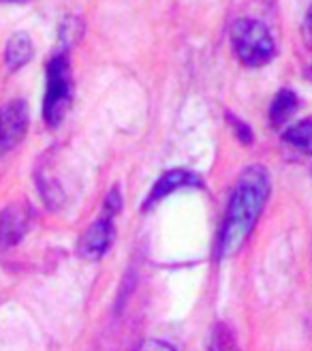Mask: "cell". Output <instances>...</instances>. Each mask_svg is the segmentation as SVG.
I'll return each mask as SVG.
<instances>
[{
  "label": "cell",
  "mask_w": 312,
  "mask_h": 351,
  "mask_svg": "<svg viewBox=\"0 0 312 351\" xmlns=\"http://www.w3.org/2000/svg\"><path fill=\"white\" fill-rule=\"evenodd\" d=\"M32 41L26 32H17L9 39L7 43V51H5V58H7V64L13 71V69H20L24 66L30 58H32Z\"/></svg>",
  "instance_id": "obj_9"
},
{
  "label": "cell",
  "mask_w": 312,
  "mask_h": 351,
  "mask_svg": "<svg viewBox=\"0 0 312 351\" xmlns=\"http://www.w3.org/2000/svg\"><path fill=\"white\" fill-rule=\"evenodd\" d=\"M71 103V69L64 54H56L47 64V93L43 116L49 127H58Z\"/></svg>",
  "instance_id": "obj_3"
},
{
  "label": "cell",
  "mask_w": 312,
  "mask_h": 351,
  "mask_svg": "<svg viewBox=\"0 0 312 351\" xmlns=\"http://www.w3.org/2000/svg\"><path fill=\"white\" fill-rule=\"evenodd\" d=\"M298 110V97L293 90H281L278 95L274 97L272 105H270V122H272V127H283L285 122L296 114Z\"/></svg>",
  "instance_id": "obj_8"
},
{
  "label": "cell",
  "mask_w": 312,
  "mask_h": 351,
  "mask_svg": "<svg viewBox=\"0 0 312 351\" xmlns=\"http://www.w3.org/2000/svg\"><path fill=\"white\" fill-rule=\"evenodd\" d=\"M231 43L237 58L248 66L268 64L276 51L268 26L257 20H237L231 28Z\"/></svg>",
  "instance_id": "obj_2"
},
{
  "label": "cell",
  "mask_w": 312,
  "mask_h": 351,
  "mask_svg": "<svg viewBox=\"0 0 312 351\" xmlns=\"http://www.w3.org/2000/svg\"><path fill=\"white\" fill-rule=\"evenodd\" d=\"M270 195V176L261 165H250L239 173L231 199L227 206V217L220 234V257L235 255L261 217Z\"/></svg>",
  "instance_id": "obj_1"
},
{
  "label": "cell",
  "mask_w": 312,
  "mask_h": 351,
  "mask_svg": "<svg viewBox=\"0 0 312 351\" xmlns=\"http://www.w3.org/2000/svg\"><path fill=\"white\" fill-rule=\"evenodd\" d=\"M120 208H122V202H120V193L112 191L109 195H107V199H105V215L116 217L120 213Z\"/></svg>",
  "instance_id": "obj_12"
},
{
  "label": "cell",
  "mask_w": 312,
  "mask_h": 351,
  "mask_svg": "<svg viewBox=\"0 0 312 351\" xmlns=\"http://www.w3.org/2000/svg\"><path fill=\"white\" fill-rule=\"evenodd\" d=\"M229 120L233 122V125H235V133L239 135V139H242V142H244V144H248L250 142V139H252V135H250V129L244 125V122H239V120H235L233 116H229Z\"/></svg>",
  "instance_id": "obj_15"
},
{
  "label": "cell",
  "mask_w": 312,
  "mask_h": 351,
  "mask_svg": "<svg viewBox=\"0 0 312 351\" xmlns=\"http://www.w3.org/2000/svg\"><path fill=\"white\" fill-rule=\"evenodd\" d=\"M304 41H306V47L312 51V7L306 15V22H304ZM308 75L312 77V60H310V69H308Z\"/></svg>",
  "instance_id": "obj_13"
},
{
  "label": "cell",
  "mask_w": 312,
  "mask_h": 351,
  "mask_svg": "<svg viewBox=\"0 0 312 351\" xmlns=\"http://www.w3.org/2000/svg\"><path fill=\"white\" fill-rule=\"evenodd\" d=\"M28 129V108L24 101H11L0 110V154L22 142Z\"/></svg>",
  "instance_id": "obj_4"
},
{
  "label": "cell",
  "mask_w": 312,
  "mask_h": 351,
  "mask_svg": "<svg viewBox=\"0 0 312 351\" xmlns=\"http://www.w3.org/2000/svg\"><path fill=\"white\" fill-rule=\"evenodd\" d=\"M210 351H239L233 332L224 324H216L210 341Z\"/></svg>",
  "instance_id": "obj_11"
},
{
  "label": "cell",
  "mask_w": 312,
  "mask_h": 351,
  "mask_svg": "<svg viewBox=\"0 0 312 351\" xmlns=\"http://www.w3.org/2000/svg\"><path fill=\"white\" fill-rule=\"evenodd\" d=\"M184 186H201V178L186 169H173V171L163 173L161 178L156 180V184L152 186L150 195L146 197L144 208L154 206L156 202H161L163 197L171 195V193H176L178 189H184Z\"/></svg>",
  "instance_id": "obj_7"
},
{
  "label": "cell",
  "mask_w": 312,
  "mask_h": 351,
  "mask_svg": "<svg viewBox=\"0 0 312 351\" xmlns=\"http://www.w3.org/2000/svg\"><path fill=\"white\" fill-rule=\"evenodd\" d=\"M283 139L289 146L298 148L300 152L312 156V120H302V122H298V125L289 127L283 133Z\"/></svg>",
  "instance_id": "obj_10"
},
{
  "label": "cell",
  "mask_w": 312,
  "mask_h": 351,
  "mask_svg": "<svg viewBox=\"0 0 312 351\" xmlns=\"http://www.w3.org/2000/svg\"><path fill=\"white\" fill-rule=\"evenodd\" d=\"M28 208L24 204H9L0 213V249H11L20 244L28 232Z\"/></svg>",
  "instance_id": "obj_6"
},
{
  "label": "cell",
  "mask_w": 312,
  "mask_h": 351,
  "mask_svg": "<svg viewBox=\"0 0 312 351\" xmlns=\"http://www.w3.org/2000/svg\"><path fill=\"white\" fill-rule=\"evenodd\" d=\"M114 242V217L103 215L101 219H96L88 232H86L79 240V255L83 259L96 261L105 255Z\"/></svg>",
  "instance_id": "obj_5"
},
{
  "label": "cell",
  "mask_w": 312,
  "mask_h": 351,
  "mask_svg": "<svg viewBox=\"0 0 312 351\" xmlns=\"http://www.w3.org/2000/svg\"><path fill=\"white\" fill-rule=\"evenodd\" d=\"M137 351H176L169 343H163V341H146L140 345Z\"/></svg>",
  "instance_id": "obj_14"
}]
</instances>
